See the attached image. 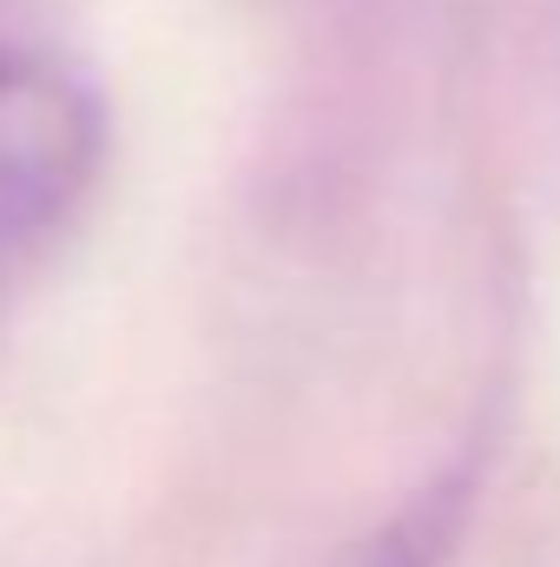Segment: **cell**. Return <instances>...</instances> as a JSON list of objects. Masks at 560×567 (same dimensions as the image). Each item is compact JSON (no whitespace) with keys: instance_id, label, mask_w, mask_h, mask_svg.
Returning <instances> with one entry per match:
<instances>
[{"instance_id":"1","label":"cell","mask_w":560,"mask_h":567,"mask_svg":"<svg viewBox=\"0 0 560 567\" xmlns=\"http://www.w3.org/2000/svg\"><path fill=\"white\" fill-rule=\"evenodd\" d=\"M100 100L46 53L0 47V251L46 238L93 185Z\"/></svg>"},{"instance_id":"2","label":"cell","mask_w":560,"mask_h":567,"mask_svg":"<svg viewBox=\"0 0 560 567\" xmlns=\"http://www.w3.org/2000/svg\"><path fill=\"white\" fill-rule=\"evenodd\" d=\"M462 515H468V468L428 482L416 502L363 548L356 567H442L448 548H455V535H462Z\"/></svg>"}]
</instances>
